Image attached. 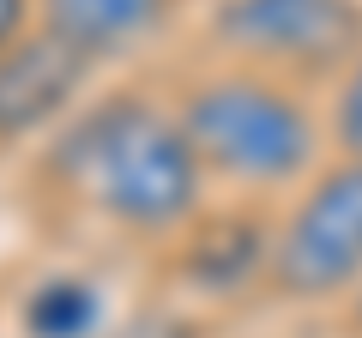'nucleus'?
<instances>
[{
    "label": "nucleus",
    "mask_w": 362,
    "mask_h": 338,
    "mask_svg": "<svg viewBox=\"0 0 362 338\" xmlns=\"http://www.w3.org/2000/svg\"><path fill=\"white\" fill-rule=\"evenodd\" d=\"M42 169L66 199L127 242H175L211 194L175 103L151 91L85 97V109L49 139Z\"/></svg>",
    "instance_id": "f257e3e1"
},
{
    "label": "nucleus",
    "mask_w": 362,
    "mask_h": 338,
    "mask_svg": "<svg viewBox=\"0 0 362 338\" xmlns=\"http://www.w3.org/2000/svg\"><path fill=\"white\" fill-rule=\"evenodd\" d=\"M175 121L194 145L211 187L235 199L296 194L326 163V109H314L308 85L259 73L242 61H211L175 85Z\"/></svg>",
    "instance_id": "f03ea898"
},
{
    "label": "nucleus",
    "mask_w": 362,
    "mask_h": 338,
    "mask_svg": "<svg viewBox=\"0 0 362 338\" xmlns=\"http://www.w3.org/2000/svg\"><path fill=\"white\" fill-rule=\"evenodd\" d=\"M362 290V163L326 157L272 218L259 296L278 308H344Z\"/></svg>",
    "instance_id": "7ed1b4c3"
},
{
    "label": "nucleus",
    "mask_w": 362,
    "mask_h": 338,
    "mask_svg": "<svg viewBox=\"0 0 362 338\" xmlns=\"http://www.w3.org/2000/svg\"><path fill=\"white\" fill-rule=\"evenodd\" d=\"M199 30L218 61L332 85L362 54V0H211Z\"/></svg>",
    "instance_id": "20e7f679"
},
{
    "label": "nucleus",
    "mask_w": 362,
    "mask_h": 338,
    "mask_svg": "<svg viewBox=\"0 0 362 338\" xmlns=\"http://www.w3.org/2000/svg\"><path fill=\"white\" fill-rule=\"evenodd\" d=\"M103 66L85 61L73 42L30 25L0 54V151H25L37 139H54L97 91Z\"/></svg>",
    "instance_id": "39448f33"
},
{
    "label": "nucleus",
    "mask_w": 362,
    "mask_h": 338,
    "mask_svg": "<svg viewBox=\"0 0 362 338\" xmlns=\"http://www.w3.org/2000/svg\"><path fill=\"white\" fill-rule=\"evenodd\" d=\"M175 278L199 296H242L266 284L272 254V218L254 206H206L187 230L175 235Z\"/></svg>",
    "instance_id": "423d86ee"
},
{
    "label": "nucleus",
    "mask_w": 362,
    "mask_h": 338,
    "mask_svg": "<svg viewBox=\"0 0 362 338\" xmlns=\"http://www.w3.org/2000/svg\"><path fill=\"white\" fill-rule=\"evenodd\" d=\"M181 0H37V25L73 42L85 61L115 66L127 54L151 49L175 25Z\"/></svg>",
    "instance_id": "0eeeda50"
},
{
    "label": "nucleus",
    "mask_w": 362,
    "mask_h": 338,
    "mask_svg": "<svg viewBox=\"0 0 362 338\" xmlns=\"http://www.w3.org/2000/svg\"><path fill=\"white\" fill-rule=\"evenodd\" d=\"M18 320H25V338H103L109 332L103 284L78 272H49L25 290Z\"/></svg>",
    "instance_id": "6e6552de"
},
{
    "label": "nucleus",
    "mask_w": 362,
    "mask_h": 338,
    "mask_svg": "<svg viewBox=\"0 0 362 338\" xmlns=\"http://www.w3.org/2000/svg\"><path fill=\"white\" fill-rule=\"evenodd\" d=\"M326 139L338 157L362 163V54L326 85Z\"/></svg>",
    "instance_id": "1a4fd4ad"
},
{
    "label": "nucleus",
    "mask_w": 362,
    "mask_h": 338,
    "mask_svg": "<svg viewBox=\"0 0 362 338\" xmlns=\"http://www.w3.org/2000/svg\"><path fill=\"white\" fill-rule=\"evenodd\" d=\"M103 338H199V320H187V314H175V308H145V314H133V320L109 326Z\"/></svg>",
    "instance_id": "9d476101"
},
{
    "label": "nucleus",
    "mask_w": 362,
    "mask_h": 338,
    "mask_svg": "<svg viewBox=\"0 0 362 338\" xmlns=\"http://www.w3.org/2000/svg\"><path fill=\"white\" fill-rule=\"evenodd\" d=\"M37 25V0H0V54Z\"/></svg>",
    "instance_id": "9b49d317"
},
{
    "label": "nucleus",
    "mask_w": 362,
    "mask_h": 338,
    "mask_svg": "<svg viewBox=\"0 0 362 338\" xmlns=\"http://www.w3.org/2000/svg\"><path fill=\"white\" fill-rule=\"evenodd\" d=\"M338 314H344V332H350V338H362V290H356V296H350Z\"/></svg>",
    "instance_id": "f8f14e48"
}]
</instances>
